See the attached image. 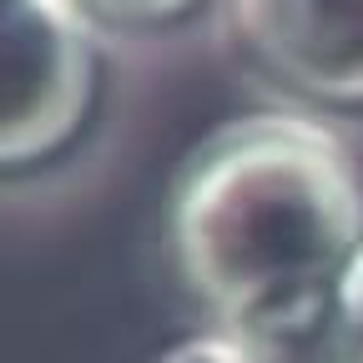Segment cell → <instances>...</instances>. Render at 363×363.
<instances>
[{"label":"cell","mask_w":363,"mask_h":363,"mask_svg":"<svg viewBox=\"0 0 363 363\" xmlns=\"http://www.w3.org/2000/svg\"><path fill=\"white\" fill-rule=\"evenodd\" d=\"M247 51L323 106H363V0H233Z\"/></svg>","instance_id":"obj_3"},{"label":"cell","mask_w":363,"mask_h":363,"mask_svg":"<svg viewBox=\"0 0 363 363\" xmlns=\"http://www.w3.org/2000/svg\"><path fill=\"white\" fill-rule=\"evenodd\" d=\"M152 363H267V358L252 343H242L238 333H197V338L162 348Z\"/></svg>","instance_id":"obj_5"},{"label":"cell","mask_w":363,"mask_h":363,"mask_svg":"<svg viewBox=\"0 0 363 363\" xmlns=\"http://www.w3.org/2000/svg\"><path fill=\"white\" fill-rule=\"evenodd\" d=\"M96 35L71 0H0V172L66 152L96 101Z\"/></svg>","instance_id":"obj_2"},{"label":"cell","mask_w":363,"mask_h":363,"mask_svg":"<svg viewBox=\"0 0 363 363\" xmlns=\"http://www.w3.org/2000/svg\"><path fill=\"white\" fill-rule=\"evenodd\" d=\"M338 323H343L348 358L363 363V242H358L353 262L343 267V278H338Z\"/></svg>","instance_id":"obj_6"},{"label":"cell","mask_w":363,"mask_h":363,"mask_svg":"<svg viewBox=\"0 0 363 363\" xmlns=\"http://www.w3.org/2000/svg\"><path fill=\"white\" fill-rule=\"evenodd\" d=\"M71 6L96 26H167L177 16H187L192 6H202V0H71Z\"/></svg>","instance_id":"obj_4"},{"label":"cell","mask_w":363,"mask_h":363,"mask_svg":"<svg viewBox=\"0 0 363 363\" xmlns=\"http://www.w3.org/2000/svg\"><path fill=\"white\" fill-rule=\"evenodd\" d=\"M358 242V167L323 121L298 111L222 121L172 182L167 252L222 333H252L338 298Z\"/></svg>","instance_id":"obj_1"}]
</instances>
